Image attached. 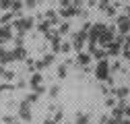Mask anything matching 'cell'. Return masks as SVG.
<instances>
[{"instance_id": "cell-23", "label": "cell", "mask_w": 130, "mask_h": 124, "mask_svg": "<svg viewBox=\"0 0 130 124\" xmlns=\"http://www.w3.org/2000/svg\"><path fill=\"white\" fill-rule=\"evenodd\" d=\"M116 93H118V97H126V95H128V87H122V89H118Z\"/></svg>"}, {"instance_id": "cell-26", "label": "cell", "mask_w": 130, "mask_h": 124, "mask_svg": "<svg viewBox=\"0 0 130 124\" xmlns=\"http://www.w3.org/2000/svg\"><path fill=\"white\" fill-rule=\"evenodd\" d=\"M105 14H107V17H113V14H116V10H113V6H105Z\"/></svg>"}, {"instance_id": "cell-7", "label": "cell", "mask_w": 130, "mask_h": 124, "mask_svg": "<svg viewBox=\"0 0 130 124\" xmlns=\"http://www.w3.org/2000/svg\"><path fill=\"white\" fill-rule=\"evenodd\" d=\"M111 39H113V29L111 27H105V31L101 33V37H99V43H103L105 48L111 43Z\"/></svg>"}, {"instance_id": "cell-6", "label": "cell", "mask_w": 130, "mask_h": 124, "mask_svg": "<svg viewBox=\"0 0 130 124\" xmlns=\"http://www.w3.org/2000/svg\"><path fill=\"white\" fill-rule=\"evenodd\" d=\"M8 39H12V27L4 25V27H0V45L4 41H8Z\"/></svg>"}, {"instance_id": "cell-39", "label": "cell", "mask_w": 130, "mask_h": 124, "mask_svg": "<svg viewBox=\"0 0 130 124\" xmlns=\"http://www.w3.org/2000/svg\"><path fill=\"white\" fill-rule=\"evenodd\" d=\"M107 2H109V0H103V4H107Z\"/></svg>"}, {"instance_id": "cell-18", "label": "cell", "mask_w": 130, "mask_h": 124, "mask_svg": "<svg viewBox=\"0 0 130 124\" xmlns=\"http://www.w3.org/2000/svg\"><path fill=\"white\" fill-rule=\"evenodd\" d=\"M37 97H39V93L33 91V93H29V95L25 97V101H27V103H33V101H37Z\"/></svg>"}, {"instance_id": "cell-33", "label": "cell", "mask_w": 130, "mask_h": 124, "mask_svg": "<svg viewBox=\"0 0 130 124\" xmlns=\"http://www.w3.org/2000/svg\"><path fill=\"white\" fill-rule=\"evenodd\" d=\"M124 114H126V118H130V105H126V107H124Z\"/></svg>"}, {"instance_id": "cell-34", "label": "cell", "mask_w": 130, "mask_h": 124, "mask_svg": "<svg viewBox=\"0 0 130 124\" xmlns=\"http://www.w3.org/2000/svg\"><path fill=\"white\" fill-rule=\"evenodd\" d=\"M118 124H130V118H126V120H120Z\"/></svg>"}, {"instance_id": "cell-28", "label": "cell", "mask_w": 130, "mask_h": 124, "mask_svg": "<svg viewBox=\"0 0 130 124\" xmlns=\"http://www.w3.org/2000/svg\"><path fill=\"white\" fill-rule=\"evenodd\" d=\"M10 19H12V12H6V14H4V17H2V19H0V21H2V23H8Z\"/></svg>"}, {"instance_id": "cell-29", "label": "cell", "mask_w": 130, "mask_h": 124, "mask_svg": "<svg viewBox=\"0 0 130 124\" xmlns=\"http://www.w3.org/2000/svg\"><path fill=\"white\" fill-rule=\"evenodd\" d=\"M70 48H72V43H66V41H64V43H62V50H60V52H68Z\"/></svg>"}, {"instance_id": "cell-8", "label": "cell", "mask_w": 130, "mask_h": 124, "mask_svg": "<svg viewBox=\"0 0 130 124\" xmlns=\"http://www.w3.org/2000/svg\"><path fill=\"white\" fill-rule=\"evenodd\" d=\"M39 83H41V74H39V72H33V74L29 76V87L33 89V91H37Z\"/></svg>"}, {"instance_id": "cell-30", "label": "cell", "mask_w": 130, "mask_h": 124, "mask_svg": "<svg viewBox=\"0 0 130 124\" xmlns=\"http://www.w3.org/2000/svg\"><path fill=\"white\" fill-rule=\"evenodd\" d=\"M60 6H64V8H68V6H70V0H60Z\"/></svg>"}, {"instance_id": "cell-25", "label": "cell", "mask_w": 130, "mask_h": 124, "mask_svg": "<svg viewBox=\"0 0 130 124\" xmlns=\"http://www.w3.org/2000/svg\"><path fill=\"white\" fill-rule=\"evenodd\" d=\"M58 76H60V79L66 76V66H58Z\"/></svg>"}, {"instance_id": "cell-35", "label": "cell", "mask_w": 130, "mask_h": 124, "mask_svg": "<svg viewBox=\"0 0 130 124\" xmlns=\"http://www.w3.org/2000/svg\"><path fill=\"white\" fill-rule=\"evenodd\" d=\"M124 12H126V17L130 19V6H126V10H124Z\"/></svg>"}, {"instance_id": "cell-20", "label": "cell", "mask_w": 130, "mask_h": 124, "mask_svg": "<svg viewBox=\"0 0 130 124\" xmlns=\"http://www.w3.org/2000/svg\"><path fill=\"white\" fill-rule=\"evenodd\" d=\"M4 124H19V118H14V116H4Z\"/></svg>"}, {"instance_id": "cell-37", "label": "cell", "mask_w": 130, "mask_h": 124, "mask_svg": "<svg viewBox=\"0 0 130 124\" xmlns=\"http://www.w3.org/2000/svg\"><path fill=\"white\" fill-rule=\"evenodd\" d=\"M80 2H83V0H72V4H74V6H78Z\"/></svg>"}, {"instance_id": "cell-9", "label": "cell", "mask_w": 130, "mask_h": 124, "mask_svg": "<svg viewBox=\"0 0 130 124\" xmlns=\"http://www.w3.org/2000/svg\"><path fill=\"white\" fill-rule=\"evenodd\" d=\"M12 58H14V60H25V58H27V52H25V48H23V45H17V48H14Z\"/></svg>"}, {"instance_id": "cell-3", "label": "cell", "mask_w": 130, "mask_h": 124, "mask_svg": "<svg viewBox=\"0 0 130 124\" xmlns=\"http://www.w3.org/2000/svg\"><path fill=\"white\" fill-rule=\"evenodd\" d=\"M31 27H33V19H31V17L29 19H19V21L12 23V29H17L19 33H27Z\"/></svg>"}, {"instance_id": "cell-31", "label": "cell", "mask_w": 130, "mask_h": 124, "mask_svg": "<svg viewBox=\"0 0 130 124\" xmlns=\"http://www.w3.org/2000/svg\"><path fill=\"white\" fill-rule=\"evenodd\" d=\"M113 103H116V101H113L111 97H107V99H105V105H107V107H113Z\"/></svg>"}, {"instance_id": "cell-21", "label": "cell", "mask_w": 130, "mask_h": 124, "mask_svg": "<svg viewBox=\"0 0 130 124\" xmlns=\"http://www.w3.org/2000/svg\"><path fill=\"white\" fill-rule=\"evenodd\" d=\"M58 93H60V87H58V85L50 87V97H58Z\"/></svg>"}, {"instance_id": "cell-38", "label": "cell", "mask_w": 130, "mask_h": 124, "mask_svg": "<svg viewBox=\"0 0 130 124\" xmlns=\"http://www.w3.org/2000/svg\"><path fill=\"white\" fill-rule=\"evenodd\" d=\"M126 45H128V48H130V33H128V39H126Z\"/></svg>"}, {"instance_id": "cell-24", "label": "cell", "mask_w": 130, "mask_h": 124, "mask_svg": "<svg viewBox=\"0 0 130 124\" xmlns=\"http://www.w3.org/2000/svg\"><path fill=\"white\" fill-rule=\"evenodd\" d=\"M12 0H0V8H10Z\"/></svg>"}, {"instance_id": "cell-22", "label": "cell", "mask_w": 130, "mask_h": 124, "mask_svg": "<svg viewBox=\"0 0 130 124\" xmlns=\"http://www.w3.org/2000/svg\"><path fill=\"white\" fill-rule=\"evenodd\" d=\"M2 76H4V81H12V79H14V72H10V70H4V72H2Z\"/></svg>"}, {"instance_id": "cell-13", "label": "cell", "mask_w": 130, "mask_h": 124, "mask_svg": "<svg viewBox=\"0 0 130 124\" xmlns=\"http://www.w3.org/2000/svg\"><path fill=\"white\" fill-rule=\"evenodd\" d=\"M45 19L50 21V23H58V14H56V10H45Z\"/></svg>"}, {"instance_id": "cell-17", "label": "cell", "mask_w": 130, "mask_h": 124, "mask_svg": "<svg viewBox=\"0 0 130 124\" xmlns=\"http://www.w3.org/2000/svg\"><path fill=\"white\" fill-rule=\"evenodd\" d=\"M68 31H70V25H68V23H62L60 29H58V33H60V35H66Z\"/></svg>"}, {"instance_id": "cell-32", "label": "cell", "mask_w": 130, "mask_h": 124, "mask_svg": "<svg viewBox=\"0 0 130 124\" xmlns=\"http://www.w3.org/2000/svg\"><path fill=\"white\" fill-rule=\"evenodd\" d=\"M8 89H12L10 85H0V93H2V91H8Z\"/></svg>"}, {"instance_id": "cell-12", "label": "cell", "mask_w": 130, "mask_h": 124, "mask_svg": "<svg viewBox=\"0 0 130 124\" xmlns=\"http://www.w3.org/2000/svg\"><path fill=\"white\" fill-rule=\"evenodd\" d=\"M76 124H89V114L76 112Z\"/></svg>"}, {"instance_id": "cell-4", "label": "cell", "mask_w": 130, "mask_h": 124, "mask_svg": "<svg viewBox=\"0 0 130 124\" xmlns=\"http://www.w3.org/2000/svg\"><path fill=\"white\" fill-rule=\"evenodd\" d=\"M19 118H21V120H25V122H27V120H31V107H29V103H27L25 99H23V101H21V105H19Z\"/></svg>"}, {"instance_id": "cell-1", "label": "cell", "mask_w": 130, "mask_h": 124, "mask_svg": "<svg viewBox=\"0 0 130 124\" xmlns=\"http://www.w3.org/2000/svg\"><path fill=\"white\" fill-rule=\"evenodd\" d=\"M95 76L99 81H107L109 79V62L107 60H99V64L95 68Z\"/></svg>"}, {"instance_id": "cell-16", "label": "cell", "mask_w": 130, "mask_h": 124, "mask_svg": "<svg viewBox=\"0 0 130 124\" xmlns=\"http://www.w3.org/2000/svg\"><path fill=\"white\" fill-rule=\"evenodd\" d=\"M10 8H12L14 12H21V8H23V2H21V0H12V4H10Z\"/></svg>"}, {"instance_id": "cell-2", "label": "cell", "mask_w": 130, "mask_h": 124, "mask_svg": "<svg viewBox=\"0 0 130 124\" xmlns=\"http://www.w3.org/2000/svg\"><path fill=\"white\" fill-rule=\"evenodd\" d=\"M103 31H105V25H103V23H95V25H91V29H89V41H91V43H97Z\"/></svg>"}, {"instance_id": "cell-11", "label": "cell", "mask_w": 130, "mask_h": 124, "mask_svg": "<svg viewBox=\"0 0 130 124\" xmlns=\"http://www.w3.org/2000/svg\"><path fill=\"white\" fill-rule=\"evenodd\" d=\"M120 52H124V50L120 48V41H118V43H109V45H107V54H111V56H118Z\"/></svg>"}, {"instance_id": "cell-27", "label": "cell", "mask_w": 130, "mask_h": 124, "mask_svg": "<svg viewBox=\"0 0 130 124\" xmlns=\"http://www.w3.org/2000/svg\"><path fill=\"white\" fill-rule=\"evenodd\" d=\"M62 116H64V110L60 107V110L56 112V118H54V120H56V122H60V120H62Z\"/></svg>"}, {"instance_id": "cell-5", "label": "cell", "mask_w": 130, "mask_h": 124, "mask_svg": "<svg viewBox=\"0 0 130 124\" xmlns=\"http://www.w3.org/2000/svg\"><path fill=\"white\" fill-rule=\"evenodd\" d=\"M118 31H120L122 35L130 33V19L126 17V14H124V17H120V19H118Z\"/></svg>"}, {"instance_id": "cell-15", "label": "cell", "mask_w": 130, "mask_h": 124, "mask_svg": "<svg viewBox=\"0 0 130 124\" xmlns=\"http://www.w3.org/2000/svg\"><path fill=\"white\" fill-rule=\"evenodd\" d=\"M50 25H52L50 21H43V23H39V25H37V29L41 31V33H47V31H50Z\"/></svg>"}, {"instance_id": "cell-36", "label": "cell", "mask_w": 130, "mask_h": 124, "mask_svg": "<svg viewBox=\"0 0 130 124\" xmlns=\"http://www.w3.org/2000/svg\"><path fill=\"white\" fill-rule=\"evenodd\" d=\"M43 124H58V122H56V120H45Z\"/></svg>"}, {"instance_id": "cell-14", "label": "cell", "mask_w": 130, "mask_h": 124, "mask_svg": "<svg viewBox=\"0 0 130 124\" xmlns=\"http://www.w3.org/2000/svg\"><path fill=\"white\" fill-rule=\"evenodd\" d=\"M89 60H91V56H89V54H78V58H76V62H78V64H83V66H87V64H89Z\"/></svg>"}, {"instance_id": "cell-19", "label": "cell", "mask_w": 130, "mask_h": 124, "mask_svg": "<svg viewBox=\"0 0 130 124\" xmlns=\"http://www.w3.org/2000/svg\"><path fill=\"white\" fill-rule=\"evenodd\" d=\"M39 2H41V0H25V6H27V8H35Z\"/></svg>"}, {"instance_id": "cell-10", "label": "cell", "mask_w": 130, "mask_h": 124, "mask_svg": "<svg viewBox=\"0 0 130 124\" xmlns=\"http://www.w3.org/2000/svg\"><path fill=\"white\" fill-rule=\"evenodd\" d=\"M74 14H78V10H76L74 6H68V8H62V10H60V17H64V19L74 17Z\"/></svg>"}]
</instances>
